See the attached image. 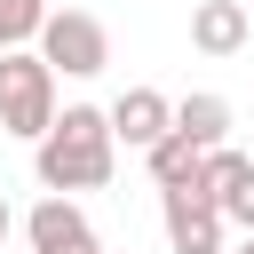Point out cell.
<instances>
[{
	"label": "cell",
	"mask_w": 254,
	"mask_h": 254,
	"mask_svg": "<svg viewBox=\"0 0 254 254\" xmlns=\"http://www.w3.org/2000/svg\"><path fill=\"white\" fill-rule=\"evenodd\" d=\"M48 24V0H0V56L8 48H32Z\"/></svg>",
	"instance_id": "cell-11"
},
{
	"label": "cell",
	"mask_w": 254,
	"mask_h": 254,
	"mask_svg": "<svg viewBox=\"0 0 254 254\" xmlns=\"http://www.w3.org/2000/svg\"><path fill=\"white\" fill-rule=\"evenodd\" d=\"M159 222H167V246L175 254H222V214L183 183V190H159Z\"/></svg>",
	"instance_id": "cell-4"
},
{
	"label": "cell",
	"mask_w": 254,
	"mask_h": 254,
	"mask_svg": "<svg viewBox=\"0 0 254 254\" xmlns=\"http://www.w3.org/2000/svg\"><path fill=\"white\" fill-rule=\"evenodd\" d=\"M8 230H16V206H8V198H0V246H8Z\"/></svg>",
	"instance_id": "cell-13"
},
{
	"label": "cell",
	"mask_w": 254,
	"mask_h": 254,
	"mask_svg": "<svg viewBox=\"0 0 254 254\" xmlns=\"http://www.w3.org/2000/svg\"><path fill=\"white\" fill-rule=\"evenodd\" d=\"M95 254H103V246H95Z\"/></svg>",
	"instance_id": "cell-15"
},
{
	"label": "cell",
	"mask_w": 254,
	"mask_h": 254,
	"mask_svg": "<svg viewBox=\"0 0 254 254\" xmlns=\"http://www.w3.org/2000/svg\"><path fill=\"white\" fill-rule=\"evenodd\" d=\"M167 135H183L190 151H222V135H230V103H222V95H183L175 119H167Z\"/></svg>",
	"instance_id": "cell-8"
},
{
	"label": "cell",
	"mask_w": 254,
	"mask_h": 254,
	"mask_svg": "<svg viewBox=\"0 0 254 254\" xmlns=\"http://www.w3.org/2000/svg\"><path fill=\"white\" fill-rule=\"evenodd\" d=\"M222 214H230L238 230H254V183H246V190H230V198H222Z\"/></svg>",
	"instance_id": "cell-12"
},
{
	"label": "cell",
	"mask_w": 254,
	"mask_h": 254,
	"mask_svg": "<svg viewBox=\"0 0 254 254\" xmlns=\"http://www.w3.org/2000/svg\"><path fill=\"white\" fill-rule=\"evenodd\" d=\"M143 159H151V183H159V190H183V183L198 175V151H190L183 135H159V143H151Z\"/></svg>",
	"instance_id": "cell-10"
},
{
	"label": "cell",
	"mask_w": 254,
	"mask_h": 254,
	"mask_svg": "<svg viewBox=\"0 0 254 254\" xmlns=\"http://www.w3.org/2000/svg\"><path fill=\"white\" fill-rule=\"evenodd\" d=\"M103 119H111V143H127V151H151V143L167 135L175 103H167L159 87H127V95H119V103H111Z\"/></svg>",
	"instance_id": "cell-6"
},
{
	"label": "cell",
	"mask_w": 254,
	"mask_h": 254,
	"mask_svg": "<svg viewBox=\"0 0 254 254\" xmlns=\"http://www.w3.org/2000/svg\"><path fill=\"white\" fill-rule=\"evenodd\" d=\"M24 246L32 254H95V230H87V214L71 206V198H40L32 214H24Z\"/></svg>",
	"instance_id": "cell-5"
},
{
	"label": "cell",
	"mask_w": 254,
	"mask_h": 254,
	"mask_svg": "<svg viewBox=\"0 0 254 254\" xmlns=\"http://www.w3.org/2000/svg\"><path fill=\"white\" fill-rule=\"evenodd\" d=\"M246 183H254V159H246V151H230V143H222V151H198L190 190H198L214 214H222V198H230V190H246Z\"/></svg>",
	"instance_id": "cell-9"
},
{
	"label": "cell",
	"mask_w": 254,
	"mask_h": 254,
	"mask_svg": "<svg viewBox=\"0 0 254 254\" xmlns=\"http://www.w3.org/2000/svg\"><path fill=\"white\" fill-rule=\"evenodd\" d=\"M246 32H254V24H246V0H198V8H190V48H198V56H238Z\"/></svg>",
	"instance_id": "cell-7"
},
{
	"label": "cell",
	"mask_w": 254,
	"mask_h": 254,
	"mask_svg": "<svg viewBox=\"0 0 254 254\" xmlns=\"http://www.w3.org/2000/svg\"><path fill=\"white\" fill-rule=\"evenodd\" d=\"M32 175H40V190H103L111 183V119L95 111V103H64L56 119H48V135L32 143Z\"/></svg>",
	"instance_id": "cell-1"
},
{
	"label": "cell",
	"mask_w": 254,
	"mask_h": 254,
	"mask_svg": "<svg viewBox=\"0 0 254 254\" xmlns=\"http://www.w3.org/2000/svg\"><path fill=\"white\" fill-rule=\"evenodd\" d=\"M238 254H254V230H246V246H238Z\"/></svg>",
	"instance_id": "cell-14"
},
{
	"label": "cell",
	"mask_w": 254,
	"mask_h": 254,
	"mask_svg": "<svg viewBox=\"0 0 254 254\" xmlns=\"http://www.w3.org/2000/svg\"><path fill=\"white\" fill-rule=\"evenodd\" d=\"M32 56H40L48 71H64V79H95V71L111 64V32H103L87 8H48V24H40V40H32Z\"/></svg>",
	"instance_id": "cell-3"
},
{
	"label": "cell",
	"mask_w": 254,
	"mask_h": 254,
	"mask_svg": "<svg viewBox=\"0 0 254 254\" xmlns=\"http://www.w3.org/2000/svg\"><path fill=\"white\" fill-rule=\"evenodd\" d=\"M48 119H56V71H48L32 48H8V56H0V135L40 143Z\"/></svg>",
	"instance_id": "cell-2"
}]
</instances>
